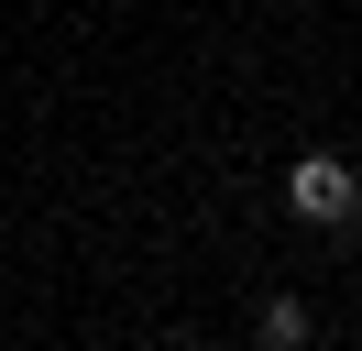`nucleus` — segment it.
Here are the masks:
<instances>
[{"instance_id":"obj_2","label":"nucleus","mask_w":362,"mask_h":351,"mask_svg":"<svg viewBox=\"0 0 362 351\" xmlns=\"http://www.w3.org/2000/svg\"><path fill=\"white\" fill-rule=\"evenodd\" d=\"M252 329H264V351H296V340H308L318 318H308V307H296V297H274V307H264V318H252Z\"/></svg>"},{"instance_id":"obj_1","label":"nucleus","mask_w":362,"mask_h":351,"mask_svg":"<svg viewBox=\"0 0 362 351\" xmlns=\"http://www.w3.org/2000/svg\"><path fill=\"white\" fill-rule=\"evenodd\" d=\"M286 209L308 219V231H362V176L340 165V154H296L286 165Z\"/></svg>"}]
</instances>
